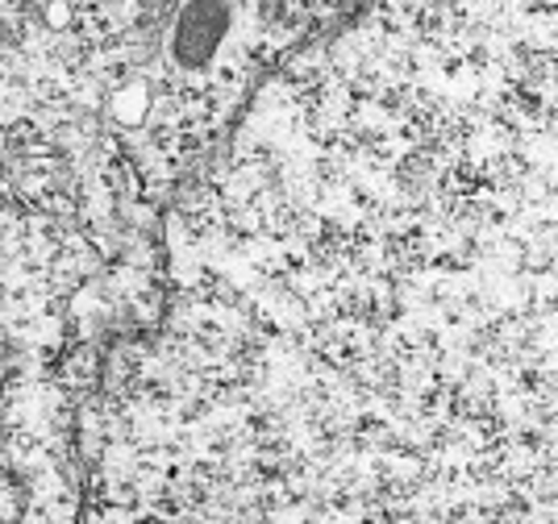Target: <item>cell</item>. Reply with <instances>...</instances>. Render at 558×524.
<instances>
[{
    "label": "cell",
    "instance_id": "cell-1",
    "mask_svg": "<svg viewBox=\"0 0 558 524\" xmlns=\"http://www.w3.org/2000/svg\"><path fill=\"white\" fill-rule=\"evenodd\" d=\"M233 4L230 0H187L175 17L171 59L180 71H205L217 59L221 42L230 38Z\"/></svg>",
    "mask_w": 558,
    "mask_h": 524
}]
</instances>
